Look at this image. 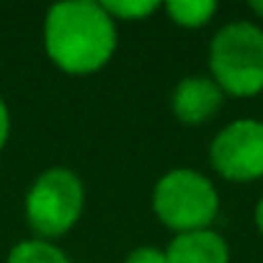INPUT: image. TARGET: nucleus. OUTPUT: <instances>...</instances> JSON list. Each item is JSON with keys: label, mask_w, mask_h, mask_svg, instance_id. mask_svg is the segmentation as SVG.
Wrapping results in <instances>:
<instances>
[{"label": "nucleus", "mask_w": 263, "mask_h": 263, "mask_svg": "<svg viewBox=\"0 0 263 263\" xmlns=\"http://www.w3.org/2000/svg\"><path fill=\"white\" fill-rule=\"evenodd\" d=\"M44 49L70 75H88L111 60L116 49V21L93 0H65L47 11Z\"/></svg>", "instance_id": "obj_1"}, {"label": "nucleus", "mask_w": 263, "mask_h": 263, "mask_svg": "<svg viewBox=\"0 0 263 263\" xmlns=\"http://www.w3.org/2000/svg\"><path fill=\"white\" fill-rule=\"evenodd\" d=\"M209 70L222 93L258 96L263 90V29L250 21L222 26L209 44Z\"/></svg>", "instance_id": "obj_2"}, {"label": "nucleus", "mask_w": 263, "mask_h": 263, "mask_svg": "<svg viewBox=\"0 0 263 263\" xmlns=\"http://www.w3.org/2000/svg\"><path fill=\"white\" fill-rule=\"evenodd\" d=\"M153 209L158 219L178 235L209 230L219 212V194L199 171L173 168L155 183Z\"/></svg>", "instance_id": "obj_3"}, {"label": "nucleus", "mask_w": 263, "mask_h": 263, "mask_svg": "<svg viewBox=\"0 0 263 263\" xmlns=\"http://www.w3.org/2000/svg\"><path fill=\"white\" fill-rule=\"evenodd\" d=\"M85 206L83 181L67 168L44 171L26 194V219L39 240L60 237L80 219Z\"/></svg>", "instance_id": "obj_4"}, {"label": "nucleus", "mask_w": 263, "mask_h": 263, "mask_svg": "<svg viewBox=\"0 0 263 263\" xmlns=\"http://www.w3.org/2000/svg\"><path fill=\"white\" fill-rule=\"evenodd\" d=\"M214 171L235 183L263 178V121L235 119L209 145Z\"/></svg>", "instance_id": "obj_5"}, {"label": "nucleus", "mask_w": 263, "mask_h": 263, "mask_svg": "<svg viewBox=\"0 0 263 263\" xmlns=\"http://www.w3.org/2000/svg\"><path fill=\"white\" fill-rule=\"evenodd\" d=\"M222 98H224V93L212 78L189 75L176 85V90L171 96V106L181 124L199 126V124L209 121L222 108Z\"/></svg>", "instance_id": "obj_6"}, {"label": "nucleus", "mask_w": 263, "mask_h": 263, "mask_svg": "<svg viewBox=\"0 0 263 263\" xmlns=\"http://www.w3.org/2000/svg\"><path fill=\"white\" fill-rule=\"evenodd\" d=\"M168 263H230V245L214 230L181 232L165 250Z\"/></svg>", "instance_id": "obj_7"}, {"label": "nucleus", "mask_w": 263, "mask_h": 263, "mask_svg": "<svg viewBox=\"0 0 263 263\" xmlns=\"http://www.w3.org/2000/svg\"><path fill=\"white\" fill-rule=\"evenodd\" d=\"M165 13L178 26L199 29L212 21V16L217 13V3L214 0H171L165 3Z\"/></svg>", "instance_id": "obj_8"}, {"label": "nucleus", "mask_w": 263, "mask_h": 263, "mask_svg": "<svg viewBox=\"0 0 263 263\" xmlns=\"http://www.w3.org/2000/svg\"><path fill=\"white\" fill-rule=\"evenodd\" d=\"M6 263H70V258L60 248H54L49 240L34 237V240H24L13 245Z\"/></svg>", "instance_id": "obj_9"}, {"label": "nucleus", "mask_w": 263, "mask_h": 263, "mask_svg": "<svg viewBox=\"0 0 263 263\" xmlns=\"http://www.w3.org/2000/svg\"><path fill=\"white\" fill-rule=\"evenodd\" d=\"M103 11L114 18V21H137V18H147L153 16L160 3L155 0H103Z\"/></svg>", "instance_id": "obj_10"}, {"label": "nucleus", "mask_w": 263, "mask_h": 263, "mask_svg": "<svg viewBox=\"0 0 263 263\" xmlns=\"http://www.w3.org/2000/svg\"><path fill=\"white\" fill-rule=\"evenodd\" d=\"M124 263H168V258H165V250L153 248V245H142V248L132 250Z\"/></svg>", "instance_id": "obj_11"}, {"label": "nucleus", "mask_w": 263, "mask_h": 263, "mask_svg": "<svg viewBox=\"0 0 263 263\" xmlns=\"http://www.w3.org/2000/svg\"><path fill=\"white\" fill-rule=\"evenodd\" d=\"M8 135H11V114H8V106H6V101L0 98V150L6 147V142H8Z\"/></svg>", "instance_id": "obj_12"}, {"label": "nucleus", "mask_w": 263, "mask_h": 263, "mask_svg": "<svg viewBox=\"0 0 263 263\" xmlns=\"http://www.w3.org/2000/svg\"><path fill=\"white\" fill-rule=\"evenodd\" d=\"M253 219H255L258 232L263 235V196H260V199H258V204H255V214H253Z\"/></svg>", "instance_id": "obj_13"}, {"label": "nucleus", "mask_w": 263, "mask_h": 263, "mask_svg": "<svg viewBox=\"0 0 263 263\" xmlns=\"http://www.w3.org/2000/svg\"><path fill=\"white\" fill-rule=\"evenodd\" d=\"M250 11H253L255 16L263 18V0H253V3H250Z\"/></svg>", "instance_id": "obj_14"}]
</instances>
